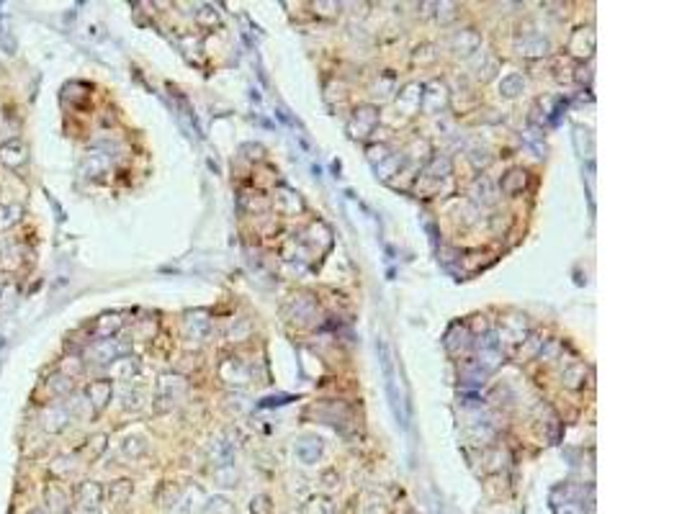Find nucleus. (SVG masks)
Wrapping results in <instances>:
<instances>
[{
    "label": "nucleus",
    "mask_w": 687,
    "mask_h": 514,
    "mask_svg": "<svg viewBox=\"0 0 687 514\" xmlns=\"http://www.w3.org/2000/svg\"><path fill=\"white\" fill-rule=\"evenodd\" d=\"M204 514H235V504L227 497H212L206 499Z\"/></svg>",
    "instance_id": "obj_19"
},
{
    "label": "nucleus",
    "mask_w": 687,
    "mask_h": 514,
    "mask_svg": "<svg viewBox=\"0 0 687 514\" xmlns=\"http://www.w3.org/2000/svg\"><path fill=\"white\" fill-rule=\"evenodd\" d=\"M29 514H47V512H42V509H34V512H29Z\"/></svg>",
    "instance_id": "obj_27"
},
{
    "label": "nucleus",
    "mask_w": 687,
    "mask_h": 514,
    "mask_svg": "<svg viewBox=\"0 0 687 514\" xmlns=\"http://www.w3.org/2000/svg\"><path fill=\"white\" fill-rule=\"evenodd\" d=\"M124 327V316L121 314H103L95 319V337L98 339H111L113 335H119V329Z\"/></svg>",
    "instance_id": "obj_11"
},
{
    "label": "nucleus",
    "mask_w": 687,
    "mask_h": 514,
    "mask_svg": "<svg viewBox=\"0 0 687 514\" xmlns=\"http://www.w3.org/2000/svg\"><path fill=\"white\" fill-rule=\"evenodd\" d=\"M44 504L52 514H68L70 506H72V497L60 481H49L44 486Z\"/></svg>",
    "instance_id": "obj_4"
},
{
    "label": "nucleus",
    "mask_w": 687,
    "mask_h": 514,
    "mask_svg": "<svg viewBox=\"0 0 687 514\" xmlns=\"http://www.w3.org/2000/svg\"><path fill=\"white\" fill-rule=\"evenodd\" d=\"M121 453L127 458H142L147 453V440L142 435H132L121 442Z\"/></svg>",
    "instance_id": "obj_15"
},
{
    "label": "nucleus",
    "mask_w": 687,
    "mask_h": 514,
    "mask_svg": "<svg viewBox=\"0 0 687 514\" xmlns=\"http://www.w3.org/2000/svg\"><path fill=\"white\" fill-rule=\"evenodd\" d=\"M106 442H109V437L106 435H93V437L88 440L83 445V458L85 460H95V458H101L103 456V450H106Z\"/></svg>",
    "instance_id": "obj_16"
},
{
    "label": "nucleus",
    "mask_w": 687,
    "mask_h": 514,
    "mask_svg": "<svg viewBox=\"0 0 687 514\" xmlns=\"http://www.w3.org/2000/svg\"><path fill=\"white\" fill-rule=\"evenodd\" d=\"M90 514H101V512H90Z\"/></svg>",
    "instance_id": "obj_29"
},
{
    "label": "nucleus",
    "mask_w": 687,
    "mask_h": 514,
    "mask_svg": "<svg viewBox=\"0 0 687 514\" xmlns=\"http://www.w3.org/2000/svg\"><path fill=\"white\" fill-rule=\"evenodd\" d=\"M559 514H585V512H582L577 504H561L559 506Z\"/></svg>",
    "instance_id": "obj_26"
},
{
    "label": "nucleus",
    "mask_w": 687,
    "mask_h": 514,
    "mask_svg": "<svg viewBox=\"0 0 687 514\" xmlns=\"http://www.w3.org/2000/svg\"><path fill=\"white\" fill-rule=\"evenodd\" d=\"M49 471H52V476H57V479H68L70 473L75 471V458L68 456V453H65V456H57L52 460Z\"/></svg>",
    "instance_id": "obj_17"
},
{
    "label": "nucleus",
    "mask_w": 687,
    "mask_h": 514,
    "mask_svg": "<svg viewBox=\"0 0 687 514\" xmlns=\"http://www.w3.org/2000/svg\"><path fill=\"white\" fill-rule=\"evenodd\" d=\"M0 298H3V278H0Z\"/></svg>",
    "instance_id": "obj_28"
},
{
    "label": "nucleus",
    "mask_w": 687,
    "mask_h": 514,
    "mask_svg": "<svg viewBox=\"0 0 687 514\" xmlns=\"http://www.w3.org/2000/svg\"><path fill=\"white\" fill-rule=\"evenodd\" d=\"M70 424V412L65 404H47L42 409V427L44 432H49V435H60L65 427Z\"/></svg>",
    "instance_id": "obj_5"
},
{
    "label": "nucleus",
    "mask_w": 687,
    "mask_h": 514,
    "mask_svg": "<svg viewBox=\"0 0 687 514\" xmlns=\"http://www.w3.org/2000/svg\"><path fill=\"white\" fill-rule=\"evenodd\" d=\"M103 497H106V491H103L101 483H95V481H83V483H77V489H75V506L80 509V514L101 512Z\"/></svg>",
    "instance_id": "obj_2"
},
{
    "label": "nucleus",
    "mask_w": 687,
    "mask_h": 514,
    "mask_svg": "<svg viewBox=\"0 0 687 514\" xmlns=\"http://www.w3.org/2000/svg\"><path fill=\"white\" fill-rule=\"evenodd\" d=\"M297 453L304 463H314V460L319 458V440H301L297 447Z\"/></svg>",
    "instance_id": "obj_22"
},
{
    "label": "nucleus",
    "mask_w": 687,
    "mask_h": 514,
    "mask_svg": "<svg viewBox=\"0 0 687 514\" xmlns=\"http://www.w3.org/2000/svg\"><path fill=\"white\" fill-rule=\"evenodd\" d=\"M132 491H134V486H132V481H129V479L111 481L109 489H106V501H109L113 509H121V506H124L129 499H132Z\"/></svg>",
    "instance_id": "obj_9"
},
{
    "label": "nucleus",
    "mask_w": 687,
    "mask_h": 514,
    "mask_svg": "<svg viewBox=\"0 0 687 514\" xmlns=\"http://www.w3.org/2000/svg\"><path fill=\"white\" fill-rule=\"evenodd\" d=\"M304 514H335V506L327 497H312L304 504Z\"/></svg>",
    "instance_id": "obj_20"
},
{
    "label": "nucleus",
    "mask_w": 687,
    "mask_h": 514,
    "mask_svg": "<svg viewBox=\"0 0 687 514\" xmlns=\"http://www.w3.org/2000/svg\"><path fill=\"white\" fill-rule=\"evenodd\" d=\"M47 391H49L52 399L70 396V394H72V378H68V376H62V373L57 371L54 376L47 378Z\"/></svg>",
    "instance_id": "obj_13"
},
{
    "label": "nucleus",
    "mask_w": 687,
    "mask_h": 514,
    "mask_svg": "<svg viewBox=\"0 0 687 514\" xmlns=\"http://www.w3.org/2000/svg\"><path fill=\"white\" fill-rule=\"evenodd\" d=\"M124 350H127V347L119 345V342H113V339H98V342H93V345H90V350H88V358H90L93 362H103V365H111V362L116 360V358H121V355H124Z\"/></svg>",
    "instance_id": "obj_7"
},
{
    "label": "nucleus",
    "mask_w": 687,
    "mask_h": 514,
    "mask_svg": "<svg viewBox=\"0 0 687 514\" xmlns=\"http://www.w3.org/2000/svg\"><path fill=\"white\" fill-rule=\"evenodd\" d=\"M386 512H389V506H386L384 497L381 494H376V491H371L363 501V514H386Z\"/></svg>",
    "instance_id": "obj_23"
},
{
    "label": "nucleus",
    "mask_w": 687,
    "mask_h": 514,
    "mask_svg": "<svg viewBox=\"0 0 687 514\" xmlns=\"http://www.w3.org/2000/svg\"><path fill=\"white\" fill-rule=\"evenodd\" d=\"M109 170V157L103 152H90L80 165V175L83 177H101Z\"/></svg>",
    "instance_id": "obj_12"
},
{
    "label": "nucleus",
    "mask_w": 687,
    "mask_h": 514,
    "mask_svg": "<svg viewBox=\"0 0 687 514\" xmlns=\"http://www.w3.org/2000/svg\"><path fill=\"white\" fill-rule=\"evenodd\" d=\"M24 216L21 203H0V232H8L10 227H16Z\"/></svg>",
    "instance_id": "obj_14"
},
{
    "label": "nucleus",
    "mask_w": 687,
    "mask_h": 514,
    "mask_svg": "<svg viewBox=\"0 0 687 514\" xmlns=\"http://www.w3.org/2000/svg\"><path fill=\"white\" fill-rule=\"evenodd\" d=\"M198 499H204V497H201V491H198V489H188L186 494H180V497H178V504H175L178 514H194L196 501H198Z\"/></svg>",
    "instance_id": "obj_21"
},
{
    "label": "nucleus",
    "mask_w": 687,
    "mask_h": 514,
    "mask_svg": "<svg viewBox=\"0 0 687 514\" xmlns=\"http://www.w3.org/2000/svg\"><path fill=\"white\" fill-rule=\"evenodd\" d=\"M0 162H3L8 170H13V172L24 170L26 162H29V147H26L24 139L13 136V139L0 144Z\"/></svg>",
    "instance_id": "obj_3"
},
{
    "label": "nucleus",
    "mask_w": 687,
    "mask_h": 514,
    "mask_svg": "<svg viewBox=\"0 0 687 514\" xmlns=\"http://www.w3.org/2000/svg\"><path fill=\"white\" fill-rule=\"evenodd\" d=\"M111 380L106 378H98V380H90L88 386H85V399H88V404L93 406L95 414H101L111 401Z\"/></svg>",
    "instance_id": "obj_6"
},
{
    "label": "nucleus",
    "mask_w": 687,
    "mask_h": 514,
    "mask_svg": "<svg viewBox=\"0 0 687 514\" xmlns=\"http://www.w3.org/2000/svg\"><path fill=\"white\" fill-rule=\"evenodd\" d=\"M60 373L75 380L77 376L83 373V360H80V358H65V360L60 362Z\"/></svg>",
    "instance_id": "obj_24"
},
{
    "label": "nucleus",
    "mask_w": 687,
    "mask_h": 514,
    "mask_svg": "<svg viewBox=\"0 0 687 514\" xmlns=\"http://www.w3.org/2000/svg\"><path fill=\"white\" fill-rule=\"evenodd\" d=\"M136 373H139V362H136V358H129V355H121V358H116V360L109 365V376H111V378L124 380V383L134 380Z\"/></svg>",
    "instance_id": "obj_8"
},
{
    "label": "nucleus",
    "mask_w": 687,
    "mask_h": 514,
    "mask_svg": "<svg viewBox=\"0 0 687 514\" xmlns=\"http://www.w3.org/2000/svg\"><path fill=\"white\" fill-rule=\"evenodd\" d=\"M271 497H265V494H260V497H255L253 501H250V512L253 514H271Z\"/></svg>",
    "instance_id": "obj_25"
},
{
    "label": "nucleus",
    "mask_w": 687,
    "mask_h": 514,
    "mask_svg": "<svg viewBox=\"0 0 687 514\" xmlns=\"http://www.w3.org/2000/svg\"><path fill=\"white\" fill-rule=\"evenodd\" d=\"M142 401H145V391H139L134 386H127L121 391V406L129 409V412H136L142 406Z\"/></svg>",
    "instance_id": "obj_18"
},
{
    "label": "nucleus",
    "mask_w": 687,
    "mask_h": 514,
    "mask_svg": "<svg viewBox=\"0 0 687 514\" xmlns=\"http://www.w3.org/2000/svg\"><path fill=\"white\" fill-rule=\"evenodd\" d=\"M186 394V380L175 376V373H168L157 380V396H155V409L157 412H170L173 406L178 404V399Z\"/></svg>",
    "instance_id": "obj_1"
},
{
    "label": "nucleus",
    "mask_w": 687,
    "mask_h": 514,
    "mask_svg": "<svg viewBox=\"0 0 687 514\" xmlns=\"http://www.w3.org/2000/svg\"><path fill=\"white\" fill-rule=\"evenodd\" d=\"M183 332H186L188 339H196V342H204L206 335H209V319H206L204 312H194L188 314L186 321H183Z\"/></svg>",
    "instance_id": "obj_10"
}]
</instances>
